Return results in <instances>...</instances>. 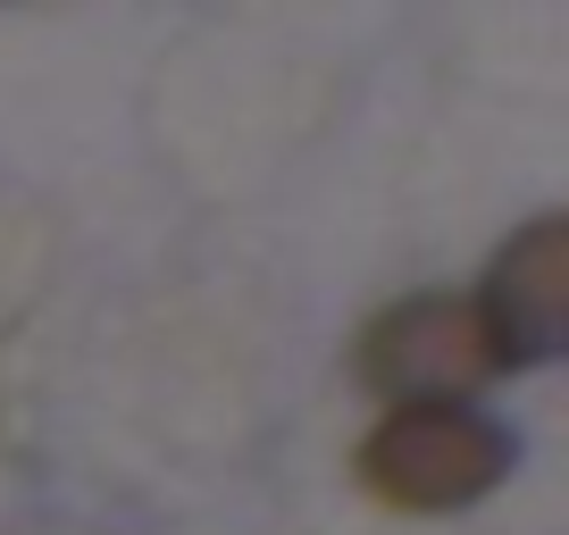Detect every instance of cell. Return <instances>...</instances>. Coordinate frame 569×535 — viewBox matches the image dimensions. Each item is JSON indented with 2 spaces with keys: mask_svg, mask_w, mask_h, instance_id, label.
<instances>
[{
  "mask_svg": "<svg viewBox=\"0 0 569 535\" xmlns=\"http://www.w3.org/2000/svg\"><path fill=\"white\" fill-rule=\"evenodd\" d=\"M360 376H369L386 402H461L495 376V343H486L478 302H452V293H410L360 343Z\"/></svg>",
  "mask_w": 569,
  "mask_h": 535,
  "instance_id": "cell-2",
  "label": "cell"
},
{
  "mask_svg": "<svg viewBox=\"0 0 569 535\" xmlns=\"http://www.w3.org/2000/svg\"><path fill=\"white\" fill-rule=\"evenodd\" d=\"M511 468V435L469 402H393V418L360 444V485L393 511H461L495 494Z\"/></svg>",
  "mask_w": 569,
  "mask_h": 535,
  "instance_id": "cell-1",
  "label": "cell"
},
{
  "mask_svg": "<svg viewBox=\"0 0 569 535\" xmlns=\"http://www.w3.org/2000/svg\"><path fill=\"white\" fill-rule=\"evenodd\" d=\"M478 319H486V343H495V369H536L569 343V226L561 218H536L495 251Z\"/></svg>",
  "mask_w": 569,
  "mask_h": 535,
  "instance_id": "cell-3",
  "label": "cell"
}]
</instances>
